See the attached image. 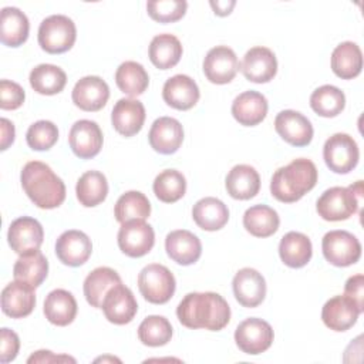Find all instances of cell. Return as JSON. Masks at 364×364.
Listing matches in <instances>:
<instances>
[{
	"instance_id": "obj_14",
	"label": "cell",
	"mask_w": 364,
	"mask_h": 364,
	"mask_svg": "<svg viewBox=\"0 0 364 364\" xmlns=\"http://www.w3.org/2000/svg\"><path fill=\"white\" fill-rule=\"evenodd\" d=\"M71 98L75 107L82 111H100L109 98V87L101 77L87 75L75 82Z\"/></svg>"
},
{
	"instance_id": "obj_44",
	"label": "cell",
	"mask_w": 364,
	"mask_h": 364,
	"mask_svg": "<svg viewBox=\"0 0 364 364\" xmlns=\"http://www.w3.org/2000/svg\"><path fill=\"white\" fill-rule=\"evenodd\" d=\"M58 139V128L51 121H37L27 129V145L34 151H47Z\"/></svg>"
},
{
	"instance_id": "obj_39",
	"label": "cell",
	"mask_w": 364,
	"mask_h": 364,
	"mask_svg": "<svg viewBox=\"0 0 364 364\" xmlns=\"http://www.w3.org/2000/svg\"><path fill=\"white\" fill-rule=\"evenodd\" d=\"M115 82L124 94L129 97H136L144 94L148 88L149 77L144 65H141L139 63L125 61L117 68Z\"/></svg>"
},
{
	"instance_id": "obj_26",
	"label": "cell",
	"mask_w": 364,
	"mask_h": 364,
	"mask_svg": "<svg viewBox=\"0 0 364 364\" xmlns=\"http://www.w3.org/2000/svg\"><path fill=\"white\" fill-rule=\"evenodd\" d=\"M267 100L257 91H245L239 94L232 102L233 118L245 127H255L260 124L267 114Z\"/></svg>"
},
{
	"instance_id": "obj_2",
	"label": "cell",
	"mask_w": 364,
	"mask_h": 364,
	"mask_svg": "<svg viewBox=\"0 0 364 364\" xmlns=\"http://www.w3.org/2000/svg\"><path fill=\"white\" fill-rule=\"evenodd\" d=\"M20 181L30 200L41 209L58 208L65 199V185L63 179L44 162H27L21 169Z\"/></svg>"
},
{
	"instance_id": "obj_29",
	"label": "cell",
	"mask_w": 364,
	"mask_h": 364,
	"mask_svg": "<svg viewBox=\"0 0 364 364\" xmlns=\"http://www.w3.org/2000/svg\"><path fill=\"white\" fill-rule=\"evenodd\" d=\"M48 262L40 250H30L20 255L13 266L14 280L26 283L31 287H38L47 277Z\"/></svg>"
},
{
	"instance_id": "obj_40",
	"label": "cell",
	"mask_w": 364,
	"mask_h": 364,
	"mask_svg": "<svg viewBox=\"0 0 364 364\" xmlns=\"http://www.w3.org/2000/svg\"><path fill=\"white\" fill-rule=\"evenodd\" d=\"M310 107L320 117L333 118L344 109L346 95L340 88L326 84L313 91L310 95Z\"/></svg>"
},
{
	"instance_id": "obj_8",
	"label": "cell",
	"mask_w": 364,
	"mask_h": 364,
	"mask_svg": "<svg viewBox=\"0 0 364 364\" xmlns=\"http://www.w3.org/2000/svg\"><path fill=\"white\" fill-rule=\"evenodd\" d=\"M321 250L326 260L337 267H347L358 262L361 245L347 230H330L321 240Z\"/></svg>"
},
{
	"instance_id": "obj_28",
	"label": "cell",
	"mask_w": 364,
	"mask_h": 364,
	"mask_svg": "<svg viewBox=\"0 0 364 364\" xmlns=\"http://www.w3.org/2000/svg\"><path fill=\"white\" fill-rule=\"evenodd\" d=\"M77 301L74 296L64 290L55 289L50 291L44 300V316L54 326H68L77 316Z\"/></svg>"
},
{
	"instance_id": "obj_49",
	"label": "cell",
	"mask_w": 364,
	"mask_h": 364,
	"mask_svg": "<svg viewBox=\"0 0 364 364\" xmlns=\"http://www.w3.org/2000/svg\"><path fill=\"white\" fill-rule=\"evenodd\" d=\"M58 363V361H71L75 363V360L73 357L68 355H55L48 350H38L36 351L33 355L28 357L27 363Z\"/></svg>"
},
{
	"instance_id": "obj_4",
	"label": "cell",
	"mask_w": 364,
	"mask_h": 364,
	"mask_svg": "<svg viewBox=\"0 0 364 364\" xmlns=\"http://www.w3.org/2000/svg\"><path fill=\"white\" fill-rule=\"evenodd\" d=\"M361 193V181H358L355 185H350L348 188L333 186L324 191L317 199V213L328 222L346 220L357 212Z\"/></svg>"
},
{
	"instance_id": "obj_43",
	"label": "cell",
	"mask_w": 364,
	"mask_h": 364,
	"mask_svg": "<svg viewBox=\"0 0 364 364\" xmlns=\"http://www.w3.org/2000/svg\"><path fill=\"white\" fill-rule=\"evenodd\" d=\"M172 326L164 316H148L138 327V338L149 347H161L171 341Z\"/></svg>"
},
{
	"instance_id": "obj_37",
	"label": "cell",
	"mask_w": 364,
	"mask_h": 364,
	"mask_svg": "<svg viewBox=\"0 0 364 364\" xmlns=\"http://www.w3.org/2000/svg\"><path fill=\"white\" fill-rule=\"evenodd\" d=\"M78 202L85 208H92L105 200L108 195V182L102 172L87 171L84 172L75 186Z\"/></svg>"
},
{
	"instance_id": "obj_12",
	"label": "cell",
	"mask_w": 364,
	"mask_h": 364,
	"mask_svg": "<svg viewBox=\"0 0 364 364\" xmlns=\"http://www.w3.org/2000/svg\"><path fill=\"white\" fill-rule=\"evenodd\" d=\"M101 309L109 323L122 326L132 321L138 311V303L132 291L122 283H118L108 290Z\"/></svg>"
},
{
	"instance_id": "obj_48",
	"label": "cell",
	"mask_w": 364,
	"mask_h": 364,
	"mask_svg": "<svg viewBox=\"0 0 364 364\" xmlns=\"http://www.w3.org/2000/svg\"><path fill=\"white\" fill-rule=\"evenodd\" d=\"M344 294L353 299L363 313L364 311V276L354 274L348 277L344 286Z\"/></svg>"
},
{
	"instance_id": "obj_25",
	"label": "cell",
	"mask_w": 364,
	"mask_h": 364,
	"mask_svg": "<svg viewBox=\"0 0 364 364\" xmlns=\"http://www.w3.org/2000/svg\"><path fill=\"white\" fill-rule=\"evenodd\" d=\"M36 306L34 287L21 283L11 282L1 291V310L11 318H23L28 316Z\"/></svg>"
},
{
	"instance_id": "obj_24",
	"label": "cell",
	"mask_w": 364,
	"mask_h": 364,
	"mask_svg": "<svg viewBox=\"0 0 364 364\" xmlns=\"http://www.w3.org/2000/svg\"><path fill=\"white\" fill-rule=\"evenodd\" d=\"M165 250L168 256L178 264L189 266L199 260L202 255V243L192 232L179 229L166 235Z\"/></svg>"
},
{
	"instance_id": "obj_31",
	"label": "cell",
	"mask_w": 364,
	"mask_h": 364,
	"mask_svg": "<svg viewBox=\"0 0 364 364\" xmlns=\"http://www.w3.org/2000/svg\"><path fill=\"white\" fill-rule=\"evenodd\" d=\"M279 255L282 262L293 269L306 266L313 255L310 239L300 232L286 233L279 245Z\"/></svg>"
},
{
	"instance_id": "obj_32",
	"label": "cell",
	"mask_w": 364,
	"mask_h": 364,
	"mask_svg": "<svg viewBox=\"0 0 364 364\" xmlns=\"http://www.w3.org/2000/svg\"><path fill=\"white\" fill-rule=\"evenodd\" d=\"M28 18L17 7L1 9L0 17V40L4 46L18 47L28 37Z\"/></svg>"
},
{
	"instance_id": "obj_13",
	"label": "cell",
	"mask_w": 364,
	"mask_h": 364,
	"mask_svg": "<svg viewBox=\"0 0 364 364\" xmlns=\"http://www.w3.org/2000/svg\"><path fill=\"white\" fill-rule=\"evenodd\" d=\"M274 129L282 139L294 146L309 145L314 132L310 119L293 109H284L276 115Z\"/></svg>"
},
{
	"instance_id": "obj_5",
	"label": "cell",
	"mask_w": 364,
	"mask_h": 364,
	"mask_svg": "<svg viewBox=\"0 0 364 364\" xmlns=\"http://www.w3.org/2000/svg\"><path fill=\"white\" fill-rule=\"evenodd\" d=\"M77 38L74 21L64 14H53L46 17L38 27V44L50 54H61L68 51Z\"/></svg>"
},
{
	"instance_id": "obj_35",
	"label": "cell",
	"mask_w": 364,
	"mask_h": 364,
	"mask_svg": "<svg viewBox=\"0 0 364 364\" xmlns=\"http://www.w3.org/2000/svg\"><path fill=\"white\" fill-rule=\"evenodd\" d=\"M149 60L159 70L175 67L182 57V44L173 34H158L149 44Z\"/></svg>"
},
{
	"instance_id": "obj_9",
	"label": "cell",
	"mask_w": 364,
	"mask_h": 364,
	"mask_svg": "<svg viewBox=\"0 0 364 364\" xmlns=\"http://www.w3.org/2000/svg\"><path fill=\"white\" fill-rule=\"evenodd\" d=\"M272 326L257 317L243 320L235 330V341L240 351L245 354L257 355L264 353L273 343Z\"/></svg>"
},
{
	"instance_id": "obj_22",
	"label": "cell",
	"mask_w": 364,
	"mask_h": 364,
	"mask_svg": "<svg viewBox=\"0 0 364 364\" xmlns=\"http://www.w3.org/2000/svg\"><path fill=\"white\" fill-rule=\"evenodd\" d=\"M200 92L196 82L185 74H176L168 78L162 88L164 101L181 111L191 109L199 101Z\"/></svg>"
},
{
	"instance_id": "obj_20",
	"label": "cell",
	"mask_w": 364,
	"mask_h": 364,
	"mask_svg": "<svg viewBox=\"0 0 364 364\" xmlns=\"http://www.w3.org/2000/svg\"><path fill=\"white\" fill-rule=\"evenodd\" d=\"M361 314V310L346 294L334 296L328 299L321 310L323 323L334 331H346L353 327Z\"/></svg>"
},
{
	"instance_id": "obj_47",
	"label": "cell",
	"mask_w": 364,
	"mask_h": 364,
	"mask_svg": "<svg viewBox=\"0 0 364 364\" xmlns=\"http://www.w3.org/2000/svg\"><path fill=\"white\" fill-rule=\"evenodd\" d=\"M20 348V340L18 336L9 328H1V341H0V361L3 364L13 361Z\"/></svg>"
},
{
	"instance_id": "obj_23",
	"label": "cell",
	"mask_w": 364,
	"mask_h": 364,
	"mask_svg": "<svg viewBox=\"0 0 364 364\" xmlns=\"http://www.w3.org/2000/svg\"><path fill=\"white\" fill-rule=\"evenodd\" d=\"M145 121V107L134 98H121L111 112V122L115 131L124 136L138 134Z\"/></svg>"
},
{
	"instance_id": "obj_45",
	"label": "cell",
	"mask_w": 364,
	"mask_h": 364,
	"mask_svg": "<svg viewBox=\"0 0 364 364\" xmlns=\"http://www.w3.org/2000/svg\"><path fill=\"white\" fill-rule=\"evenodd\" d=\"M186 9L185 0H151L146 3L149 17L158 23H175L185 16Z\"/></svg>"
},
{
	"instance_id": "obj_7",
	"label": "cell",
	"mask_w": 364,
	"mask_h": 364,
	"mask_svg": "<svg viewBox=\"0 0 364 364\" xmlns=\"http://www.w3.org/2000/svg\"><path fill=\"white\" fill-rule=\"evenodd\" d=\"M323 158L330 171L336 173H348L358 164V145L348 134L337 132L326 141L323 146Z\"/></svg>"
},
{
	"instance_id": "obj_3",
	"label": "cell",
	"mask_w": 364,
	"mask_h": 364,
	"mask_svg": "<svg viewBox=\"0 0 364 364\" xmlns=\"http://www.w3.org/2000/svg\"><path fill=\"white\" fill-rule=\"evenodd\" d=\"M317 183V168L306 158L291 161L289 165L279 168L272 178V195L284 203H293L301 199Z\"/></svg>"
},
{
	"instance_id": "obj_41",
	"label": "cell",
	"mask_w": 364,
	"mask_h": 364,
	"mask_svg": "<svg viewBox=\"0 0 364 364\" xmlns=\"http://www.w3.org/2000/svg\"><path fill=\"white\" fill-rule=\"evenodd\" d=\"M115 219L125 223L132 219H146L151 215V203L139 191H128L122 193L114 208Z\"/></svg>"
},
{
	"instance_id": "obj_21",
	"label": "cell",
	"mask_w": 364,
	"mask_h": 364,
	"mask_svg": "<svg viewBox=\"0 0 364 364\" xmlns=\"http://www.w3.org/2000/svg\"><path fill=\"white\" fill-rule=\"evenodd\" d=\"M148 141L151 148L164 155L175 154L183 141V128L172 117H159L151 125Z\"/></svg>"
},
{
	"instance_id": "obj_15",
	"label": "cell",
	"mask_w": 364,
	"mask_h": 364,
	"mask_svg": "<svg viewBox=\"0 0 364 364\" xmlns=\"http://www.w3.org/2000/svg\"><path fill=\"white\" fill-rule=\"evenodd\" d=\"M44 239V230L40 222L30 216H21L13 220L9 226L7 240L11 247L18 255L27 253L30 250H38Z\"/></svg>"
},
{
	"instance_id": "obj_10",
	"label": "cell",
	"mask_w": 364,
	"mask_h": 364,
	"mask_svg": "<svg viewBox=\"0 0 364 364\" xmlns=\"http://www.w3.org/2000/svg\"><path fill=\"white\" fill-rule=\"evenodd\" d=\"M117 239L122 253L129 257H141L154 247L155 233L144 219H132L121 223Z\"/></svg>"
},
{
	"instance_id": "obj_27",
	"label": "cell",
	"mask_w": 364,
	"mask_h": 364,
	"mask_svg": "<svg viewBox=\"0 0 364 364\" xmlns=\"http://www.w3.org/2000/svg\"><path fill=\"white\" fill-rule=\"evenodd\" d=\"M226 191L233 199L246 200L255 198L260 189V176L250 165H236L226 176Z\"/></svg>"
},
{
	"instance_id": "obj_18",
	"label": "cell",
	"mask_w": 364,
	"mask_h": 364,
	"mask_svg": "<svg viewBox=\"0 0 364 364\" xmlns=\"http://www.w3.org/2000/svg\"><path fill=\"white\" fill-rule=\"evenodd\" d=\"M240 70L252 82H269L277 73V60L270 48L257 46L245 54Z\"/></svg>"
},
{
	"instance_id": "obj_30",
	"label": "cell",
	"mask_w": 364,
	"mask_h": 364,
	"mask_svg": "<svg viewBox=\"0 0 364 364\" xmlns=\"http://www.w3.org/2000/svg\"><path fill=\"white\" fill-rule=\"evenodd\" d=\"M192 218L195 223L203 230H219L229 220L228 206L218 198L208 196L199 199L192 209Z\"/></svg>"
},
{
	"instance_id": "obj_33",
	"label": "cell",
	"mask_w": 364,
	"mask_h": 364,
	"mask_svg": "<svg viewBox=\"0 0 364 364\" xmlns=\"http://www.w3.org/2000/svg\"><path fill=\"white\" fill-rule=\"evenodd\" d=\"M363 53L353 41L340 43L331 53V70L341 80H353L361 73Z\"/></svg>"
},
{
	"instance_id": "obj_36",
	"label": "cell",
	"mask_w": 364,
	"mask_h": 364,
	"mask_svg": "<svg viewBox=\"0 0 364 364\" xmlns=\"http://www.w3.org/2000/svg\"><path fill=\"white\" fill-rule=\"evenodd\" d=\"M277 212L267 205H253L243 215L245 229L256 237H269L279 229Z\"/></svg>"
},
{
	"instance_id": "obj_19",
	"label": "cell",
	"mask_w": 364,
	"mask_h": 364,
	"mask_svg": "<svg viewBox=\"0 0 364 364\" xmlns=\"http://www.w3.org/2000/svg\"><path fill=\"white\" fill-rule=\"evenodd\" d=\"M233 294L243 307H257L266 296V282L262 273L252 267L240 269L232 282Z\"/></svg>"
},
{
	"instance_id": "obj_50",
	"label": "cell",
	"mask_w": 364,
	"mask_h": 364,
	"mask_svg": "<svg viewBox=\"0 0 364 364\" xmlns=\"http://www.w3.org/2000/svg\"><path fill=\"white\" fill-rule=\"evenodd\" d=\"M0 125H1V151H6L14 142L16 131H14L13 122L9 121L7 118H1Z\"/></svg>"
},
{
	"instance_id": "obj_16",
	"label": "cell",
	"mask_w": 364,
	"mask_h": 364,
	"mask_svg": "<svg viewBox=\"0 0 364 364\" xmlns=\"http://www.w3.org/2000/svg\"><path fill=\"white\" fill-rule=\"evenodd\" d=\"M102 132L97 122L90 119L77 121L68 134V142L73 152L81 159H91L102 148Z\"/></svg>"
},
{
	"instance_id": "obj_6",
	"label": "cell",
	"mask_w": 364,
	"mask_h": 364,
	"mask_svg": "<svg viewBox=\"0 0 364 364\" xmlns=\"http://www.w3.org/2000/svg\"><path fill=\"white\" fill-rule=\"evenodd\" d=\"M175 277L164 264L151 263L138 274V289L149 303L164 304L169 301L175 293Z\"/></svg>"
},
{
	"instance_id": "obj_11",
	"label": "cell",
	"mask_w": 364,
	"mask_h": 364,
	"mask_svg": "<svg viewBox=\"0 0 364 364\" xmlns=\"http://www.w3.org/2000/svg\"><path fill=\"white\" fill-rule=\"evenodd\" d=\"M240 68V63L235 51L228 46H216L210 48L203 60L205 77L213 84L230 82Z\"/></svg>"
},
{
	"instance_id": "obj_1",
	"label": "cell",
	"mask_w": 364,
	"mask_h": 364,
	"mask_svg": "<svg viewBox=\"0 0 364 364\" xmlns=\"http://www.w3.org/2000/svg\"><path fill=\"white\" fill-rule=\"evenodd\" d=\"M176 316L188 328H205L219 331L230 320V307L218 293H188L176 307Z\"/></svg>"
},
{
	"instance_id": "obj_42",
	"label": "cell",
	"mask_w": 364,
	"mask_h": 364,
	"mask_svg": "<svg viewBox=\"0 0 364 364\" xmlns=\"http://www.w3.org/2000/svg\"><path fill=\"white\" fill-rule=\"evenodd\" d=\"M152 188L155 196L159 200L165 203H173L185 195L186 179L176 169H165L156 175Z\"/></svg>"
},
{
	"instance_id": "obj_46",
	"label": "cell",
	"mask_w": 364,
	"mask_h": 364,
	"mask_svg": "<svg viewBox=\"0 0 364 364\" xmlns=\"http://www.w3.org/2000/svg\"><path fill=\"white\" fill-rule=\"evenodd\" d=\"M26 94L20 84L10 81V80H1L0 81V108L1 109H16L21 107L24 102Z\"/></svg>"
},
{
	"instance_id": "obj_51",
	"label": "cell",
	"mask_w": 364,
	"mask_h": 364,
	"mask_svg": "<svg viewBox=\"0 0 364 364\" xmlns=\"http://www.w3.org/2000/svg\"><path fill=\"white\" fill-rule=\"evenodd\" d=\"M235 4H236L235 0H230V1H210V7L213 9L215 14H218V16L230 14Z\"/></svg>"
},
{
	"instance_id": "obj_17",
	"label": "cell",
	"mask_w": 364,
	"mask_h": 364,
	"mask_svg": "<svg viewBox=\"0 0 364 364\" xmlns=\"http://www.w3.org/2000/svg\"><path fill=\"white\" fill-rule=\"evenodd\" d=\"M92 252L91 239L81 230H65L55 242V255L61 263L77 267L84 264Z\"/></svg>"
},
{
	"instance_id": "obj_34",
	"label": "cell",
	"mask_w": 364,
	"mask_h": 364,
	"mask_svg": "<svg viewBox=\"0 0 364 364\" xmlns=\"http://www.w3.org/2000/svg\"><path fill=\"white\" fill-rule=\"evenodd\" d=\"M122 283L119 274L111 267H97L84 280V296L88 304L101 309L105 294L115 284Z\"/></svg>"
},
{
	"instance_id": "obj_38",
	"label": "cell",
	"mask_w": 364,
	"mask_h": 364,
	"mask_svg": "<svg viewBox=\"0 0 364 364\" xmlns=\"http://www.w3.org/2000/svg\"><path fill=\"white\" fill-rule=\"evenodd\" d=\"M31 88L43 95H54L64 90L67 84L65 73L54 64H38L30 73Z\"/></svg>"
}]
</instances>
